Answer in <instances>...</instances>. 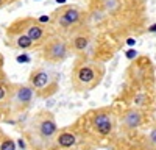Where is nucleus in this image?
Listing matches in <instances>:
<instances>
[{"mask_svg":"<svg viewBox=\"0 0 156 150\" xmlns=\"http://www.w3.org/2000/svg\"><path fill=\"white\" fill-rule=\"evenodd\" d=\"M56 134H58V123L55 120V116L48 111H41L31 119L30 127L23 136L28 141L30 147L41 148L45 147V144L55 141Z\"/></svg>","mask_w":156,"mask_h":150,"instance_id":"1","label":"nucleus"},{"mask_svg":"<svg viewBox=\"0 0 156 150\" xmlns=\"http://www.w3.org/2000/svg\"><path fill=\"white\" fill-rule=\"evenodd\" d=\"M28 84L31 89L36 92L37 97L47 98L51 97L59 88V75L55 70H48L45 67H37L33 69L30 77H28Z\"/></svg>","mask_w":156,"mask_h":150,"instance_id":"2","label":"nucleus"},{"mask_svg":"<svg viewBox=\"0 0 156 150\" xmlns=\"http://www.w3.org/2000/svg\"><path fill=\"white\" fill-rule=\"evenodd\" d=\"M101 69H97V66L94 64H80L76 66L73 70V84L75 89L78 91H89L100 83L101 80Z\"/></svg>","mask_w":156,"mask_h":150,"instance_id":"3","label":"nucleus"},{"mask_svg":"<svg viewBox=\"0 0 156 150\" xmlns=\"http://www.w3.org/2000/svg\"><path fill=\"white\" fill-rule=\"evenodd\" d=\"M36 92L31 89V86L27 84H17L12 83V91H11V97H9V108L12 112H23L27 111L36 98Z\"/></svg>","mask_w":156,"mask_h":150,"instance_id":"4","label":"nucleus"},{"mask_svg":"<svg viewBox=\"0 0 156 150\" xmlns=\"http://www.w3.org/2000/svg\"><path fill=\"white\" fill-rule=\"evenodd\" d=\"M42 56L48 62H61L69 56V45L66 41L59 39V38H55V39L48 41L44 45Z\"/></svg>","mask_w":156,"mask_h":150,"instance_id":"5","label":"nucleus"},{"mask_svg":"<svg viewBox=\"0 0 156 150\" xmlns=\"http://www.w3.org/2000/svg\"><path fill=\"white\" fill-rule=\"evenodd\" d=\"M92 127L97 131V134L106 138L112 133L114 128V122H112V116L106 111H98L92 117Z\"/></svg>","mask_w":156,"mask_h":150,"instance_id":"6","label":"nucleus"},{"mask_svg":"<svg viewBox=\"0 0 156 150\" xmlns=\"http://www.w3.org/2000/svg\"><path fill=\"white\" fill-rule=\"evenodd\" d=\"M81 19V11L75 6H66L61 12L56 14V23L62 28H70Z\"/></svg>","mask_w":156,"mask_h":150,"instance_id":"7","label":"nucleus"},{"mask_svg":"<svg viewBox=\"0 0 156 150\" xmlns=\"http://www.w3.org/2000/svg\"><path fill=\"white\" fill-rule=\"evenodd\" d=\"M142 120H144V117H142V112L137 109V108H129L123 112V116L120 119V123L122 127L128 131H133V130H137L140 125H142Z\"/></svg>","mask_w":156,"mask_h":150,"instance_id":"8","label":"nucleus"},{"mask_svg":"<svg viewBox=\"0 0 156 150\" xmlns=\"http://www.w3.org/2000/svg\"><path fill=\"white\" fill-rule=\"evenodd\" d=\"M23 25L25 28L23 31H19V33H25L30 39L36 44L42 39V38L45 36V30L41 23H39L37 20H33V19H23Z\"/></svg>","mask_w":156,"mask_h":150,"instance_id":"9","label":"nucleus"},{"mask_svg":"<svg viewBox=\"0 0 156 150\" xmlns=\"http://www.w3.org/2000/svg\"><path fill=\"white\" fill-rule=\"evenodd\" d=\"M55 144L59 148H72L76 144V134L73 131H69V130L58 131V134L55 138Z\"/></svg>","mask_w":156,"mask_h":150,"instance_id":"10","label":"nucleus"},{"mask_svg":"<svg viewBox=\"0 0 156 150\" xmlns=\"http://www.w3.org/2000/svg\"><path fill=\"white\" fill-rule=\"evenodd\" d=\"M12 91V83L6 78L3 81H0V105L9 103V97Z\"/></svg>","mask_w":156,"mask_h":150,"instance_id":"11","label":"nucleus"},{"mask_svg":"<svg viewBox=\"0 0 156 150\" xmlns=\"http://www.w3.org/2000/svg\"><path fill=\"white\" fill-rule=\"evenodd\" d=\"M33 41L30 39V38L25 34V33H16L14 34V45L20 50H28L33 47Z\"/></svg>","mask_w":156,"mask_h":150,"instance_id":"12","label":"nucleus"},{"mask_svg":"<svg viewBox=\"0 0 156 150\" xmlns=\"http://www.w3.org/2000/svg\"><path fill=\"white\" fill-rule=\"evenodd\" d=\"M73 48L76 50V52H84V50L87 48L89 45V39H87V36H83V34H78L73 38V42H72Z\"/></svg>","mask_w":156,"mask_h":150,"instance_id":"13","label":"nucleus"},{"mask_svg":"<svg viewBox=\"0 0 156 150\" xmlns=\"http://www.w3.org/2000/svg\"><path fill=\"white\" fill-rule=\"evenodd\" d=\"M0 150H17V142L9 136H0Z\"/></svg>","mask_w":156,"mask_h":150,"instance_id":"14","label":"nucleus"},{"mask_svg":"<svg viewBox=\"0 0 156 150\" xmlns=\"http://www.w3.org/2000/svg\"><path fill=\"white\" fill-rule=\"evenodd\" d=\"M147 141H148V145L156 148V127L151 128V131L148 133V138H147Z\"/></svg>","mask_w":156,"mask_h":150,"instance_id":"15","label":"nucleus"},{"mask_svg":"<svg viewBox=\"0 0 156 150\" xmlns=\"http://www.w3.org/2000/svg\"><path fill=\"white\" fill-rule=\"evenodd\" d=\"M125 55H126L128 59H134V58L137 56V52H136L134 48H129V50H126V53H125Z\"/></svg>","mask_w":156,"mask_h":150,"instance_id":"16","label":"nucleus"},{"mask_svg":"<svg viewBox=\"0 0 156 150\" xmlns=\"http://www.w3.org/2000/svg\"><path fill=\"white\" fill-rule=\"evenodd\" d=\"M144 102H145V95H144V94H139V95L136 97V100H134V103H136L137 106H140Z\"/></svg>","mask_w":156,"mask_h":150,"instance_id":"17","label":"nucleus"},{"mask_svg":"<svg viewBox=\"0 0 156 150\" xmlns=\"http://www.w3.org/2000/svg\"><path fill=\"white\" fill-rule=\"evenodd\" d=\"M16 59H17V62H30V56L28 55H19Z\"/></svg>","mask_w":156,"mask_h":150,"instance_id":"18","label":"nucleus"},{"mask_svg":"<svg viewBox=\"0 0 156 150\" xmlns=\"http://www.w3.org/2000/svg\"><path fill=\"white\" fill-rule=\"evenodd\" d=\"M6 80V75L3 73V67H2V56H0V81Z\"/></svg>","mask_w":156,"mask_h":150,"instance_id":"19","label":"nucleus"},{"mask_svg":"<svg viewBox=\"0 0 156 150\" xmlns=\"http://www.w3.org/2000/svg\"><path fill=\"white\" fill-rule=\"evenodd\" d=\"M37 22L39 23H47V22H50V16H41L37 19Z\"/></svg>","mask_w":156,"mask_h":150,"instance_id":"20","label":"nucleus"},{"mask_svg":"<svg viewBox=\"0 0 156 150\" xmlns=\"http://www.w3.org/2000/svg\"><path fill=\"white\" fill-rule=\"evenodd\" d=\"M126 44H128V45H134V44H136V39H133V38H128Z\"/></svg>","mask_w":156,"mask_h":150,"instance_id":"21","label":"nucleus"},{"mask_svg":"<svg viewBox=\"0 0 156 150\" xmlns=\"http://www.w3.org/2000/svg\"><path fill=\"white\" fill-rule=\"evenodd\" d=\"M148 31L150 33H156V23H153L151 27H148Z\"/></svg>","mask_w":156,"mask_h":150,"instance_id":"22","label":"nucleus"},{"mask_svg":"<svg viewBox=\"0 0 156 150\" xmlns=\"http://www.w3.org/2000/svg\"><path fill=\"white\" fill-rule=\"evenodd\" d=\"M56 3H61L62 5V3H66V0H56Z\"/></svg>","mask_w":156,"mask_h":150,"instance_id":"23","label":"nucleus"},{"mask_svg":"<svg viewBox=\"0 0 156 150\" xmlns=\"http://www.w3.org/2000/svg\"><path fill=\"white\" fill-rule=\"evenodd\" d=\"M3 3H5V0H0V6H2Z\"/></svg>","mask_w":156,"mask_h":150,"instance_id":"24","label":"nucleus"}]
</instances>
